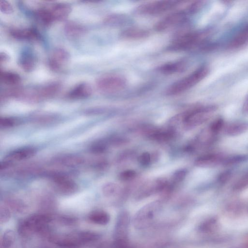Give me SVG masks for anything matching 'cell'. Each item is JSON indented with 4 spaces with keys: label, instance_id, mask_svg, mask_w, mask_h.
<instances>
[{
    "label": "cell",
    "instance_id": "44dd1931",
    "mask_svg": "<svg viewBox=\"0 0 248 248\" xmlns=\"http://www.w3.org/2000/svg\"><path fill=\"white\" fill-rule=\"evenodd\" d=\"M150 32L144 29L132 27L123 30L120 35L121 38L126 40H139L147 38Z\"/></svg>",
    "mask_w": 248,
    "mask_h": 248
},
{
    "label": "cell",
    "instance_id": "9c48e42d",
    "mask_svg": "<svg viewBox=\"0 0 248 248\" xmlns=\"http://www.w3.org/2000/svg\"><path fill=\"white\" fill-rule=\"evenodd\" d=\"M130 216L125 210L121 211L118 216L114 231V241L125 243L129 242L128 232Z\"/></svg>",
    "mask_w": 248,
    "mask_h": 248
},
{
    "label": "cell",
    "instance_id": "6da1fadb",
    "mask_svg": "<svg viewBox=\"0 0 248 248\" xmlns=\"http://www.w3.org/2000/svg\"><path fill=\"white\" fill-rule=\"evenodd\" d=\"M163 201L156 200L143 206L133 217L132 224L138 230H143L152 227L162 208Z\"/></svg>",
    "mask_w": 248,
    "mask_h": 248
},
{
    "label": "cell",
    "instance_id": "816d5d0a",
    "mask_svg": "<svg viewBox=\"0 0 248 248\" xmlns=\"http://www.w3.org/2000/svg\"></svg>",
    "mask_w": 248,
    "mask_h": 248
},
{
    "label": "cell",
    "instance_id": "b9f144b4",
    "mask_svg": "<svg viewBox=\"0 0 248 248\" xmlns=\"http://www.w3.org/2000/svg\"><path fill=\"white\" fill-rule=\"evenodd\" d=\"M0 10L5 14H12L14 11L12 5L8 1L1 0L0 1Z\"/></svg>",
    "mask_w": 248,
    "mask_h": 248
},
{
    "label": "cell",
    "instance_id": "d4e9b609",
    "mask_svg": "<svg viewBox=\"0 0 248 248\" xmlns=\"http://www.w3.org/2000/svg\"><path fill=\"white\" fill-rule=\"evenodd\" d=\"M89 220L96 224L105 225L110 220L109 214L103 210H95L92 212L88 217Z\"/></svg>",
    "mask_w": 248,
    "mask_h": 248
},
{
    "label": "cell",
    "instance_id": "f907efd6",
    "mask_svg": "<svg viewBox=\"0 0 248 248\" xmlns=\"http://www.w3.org/2000/svg\"><path fill=\"white\" fill-rule=\"evenodd\" d=\"M246 248H248V242L246 245Z\"/></svg>",
    "mask_w": 248,
    "mask_h": 248
},
{
    "label": "cell",
    "instance_id": "5b68a950",
    "mask_svg": "<svg viewBox=\"0 0 248 248\" xmlns=\"http://www.w3.org/2000/svg\"><path fill=\"white\" fill-rule=\"evenodd\" d=\"M51 220V217L46 214L32 215L20 222L18 232L22 236H27L34 232H43Z\"/></svg>",
    "mask_w": 248,
    "mask_h": 248
},
{
    "label": "cell",
    "instance_id": "30bf717a",
    "mask_svg": "<svg viewBox=\"0 0 248 248\" xmlns=\"http://www.w3.org/2000/svg\"><path fill=\"white\" fill-rule=\"evenodd\" d=\"M188 15L189 14L186 9L171 13L156 23L155 26V30L162 32L185 23Z\"/></svg>",
    "mask_w": 248,
    "mask_h": 248
},
{
    "label": "cell",
    "instance_id": "cb8c5ba5",
    "mask_svg": "<svg viewBox=\"0 0 248 248\" xmlns=\"http://www.w3.org/2000/svg\"><path fill=\"white\" fill-rule=\"evenodd\" d=\"M64 30L66 35L72 38L81 36L86 31L83 26L74 21L67 22L64 25Z\"/></svg>",
    "mask_w": 248,
    "mask_h": 248
},
{
    "label": "cell",
    "instance_id": "277c9868",
    "mask_svg": "<svg viewBox=\"0 0 248 248\" xmlns=\"http://www.w3.org/2000/svg\"><path fill=\"white\" fill-rule=\"evenodd\" d=\"M215 106H200L185 111L183 123L184 129L189 130L198 126L208 121L216 110Z\"/></svg>",
    "mask_w": 248,
    "mask_h": 248
},
{
    "label": "cell",
    "instance_id": "9a60e30c",
    "mask_svg": "<svg viewBox=\"0 0 248 248\" xmlns=\"http://www.w3.org/2000/svg\"><path fill=\"white\" fill-rule=\"evenodd\" d=\"M47 6L54 21L65 19L72 11L71 6L66 3H55Z\"/></svg>",
    "mask_w": 248,
    "mask_h": 248
},
{
    "label": "cell",
    "instance_id": "d590c367",
    "mask_svg": "<svg viewBox=\"0 0 248 248\" xmlns=\"http://www.w3.org/2000/svg\"><path fill=\"white\" fill-rule=\"evenodd\" d=\"M108 144V142L104 140L97 141L92 144L91 150L95 154L103 153L107 150Z\"/></svg>",
    "mask_w": 248,
    "mask_h": 248
},
{
    "label": "cell",
    "instance_id": "3957f363",
    "mask_svg": "<svg viewBox=\"0 0 248 248\" xmlns=\"http://www.w3.org/2000/svg\"><path fill=\"white\" fill-rule=\"evenodd\" d=\"M207 32L192 31L185 33L175 38L167 47L170 51H181L190 49L201 44Z\"/></svg>",
    "mask_w": 248,
    "mask_h": 248
},
{
    "label": "cell",
    "instance_id": "f6af8a7d",
    "mask_svg": "<svg viewBox=\"0 0 248 248\" xmlns=\"http://www.w3.org/2000/svg\"><path fill=\"white\" fill-rule=\"evenodd\" d=\"M107 142L113 146H121L126 143L128 140L124 137L114 136L109 138Z\"/></svg>",
    "mask_w": 248,
    "mask_h": 248
},
{
    "label": "cell",
    "instance_id": "74e56055",
    "mask_svg": "<svg viewBox=\"0 0 248 248\" xmlns=\"http://www.w3.org/2000/svg\"><path fill=\"white\" fill-rule=\"evenodd\" d=\"M186 172L185 169H179L176 170L172 175L171 184L172 185L176 184L182 182L185 179Z\"/></svg>",
    "mask_w": 248,
    "mask_h": 248
},
{
    "label": "cell",
    "instance_id": "4316f807",
    "mask_svg": "<svg viewBox=\"0 0 248 248\" xmlns=\"http://www.w3.org/2000/svg\"><path fill=\"white\" fill-rule=\"evenodd\" d=\"M248 41V25L244 27L232 40L230 46L232 48L240 47Z\"/></svg>",
    "mask_w": 248,
    "mask_h": 248
},
{
    "label": "cell",
    "instance_id": "ac0fdd59",
    "mask_svg": "<svg viewBox=\"0 0 248 248\" xmlns=\"http://www.w3.org/2000/svg\"><path fill=\"white\" fill-rule=\"evenodd\" d=\"M36 150L32 147H24L11 152L6 156L5 160L12 162L30 158L35 155Z\"/></svg>",
    "mask_w": 248,
    "mask_h": 248
},
{
    "label": "cell",
    "instance_id": "1f68e13d",
    "mask_svg": "<svg viewBox=\"0 0 248 248\" xmlns=\"http://www.w3.org/2000/svg\"><path fill=\"white\" fill-rule=\"evenodd\" d=\"M217 135L214 133L209 127L203 130L199 135L198 140L204 144L213 142L216 139Z\"/></svg>",
    "mask_w": 248,
    "mask_h": 248
},
{
    "label": "cell",
    "instance_id": "8fae6325",
    "mask_svg": "<svg viewBox=\"0 0 248 248\" xmlns=\"http://www.w3.org/2000/svg\"><path fill=\"white\" fill-rule=\"evenodd\" d=\"M70 59L68 52L63 48H56L51 53L48 64L51 69L59 71L67 64Z\"/></svg>",
    "mask_w": 248,
    "mask_h": 248
},
{
    "label": "cell",
    "instance_id": "8d00e7d4",
    "mask_svg": "<svg viewBox=\"0 0 248 248\" xmlns=\"http://www.w3.org/2000/svg\"><path fill=\"white\" fill-rule=\"evenodd\" d=\"M224 125L223 119L221 118H218L214 120L208 127L214 133L217 135L223 128Z\"/></svg>",
    "mask_w": 248,
    "mask_h": 248
},
{
    "label": "cell",
    "instance_id": "83f0119b",
    "mask_svg": "<svg viewBox=\"0 0 248 248\" xmlns=\"http://www.w3.org/2000/svg\"><path fill=\"white\" fill-rule=\"evenodd\" d=\"M0 80L8 85H16L21 81L20 76L16 73L10 71H1Z\"/></svg>",
    "mask_w": 248,
    "mask_h": 248
},
{
    "label": "cell",
    "instance_id": "52a82bcc",
    "mask_svg": "<svg viewBox=\"0 0 248 248\" xmlns=\"http://www.w3.org/2000/svg\"><path fill=\"white\" fill-rule=\"evenodd\" d=\"M127 82L126 79L122 76L110 74L99 78L96 81V85L97 88L101 92L113 93L124 89Z\"/></svg>",
    "mask_w": 248,
    "mask_h": 248
},
{
    "label": "cell",
    "instance_id": "5bb4252c",
    "mask_svg": "<svg viewBox=\"0 0 248 248\" xmlns=\"http://www.w3.org/2000/svg\"><path fill=\"white\" fill-rule=\"evenodd\" d=\"M225 157L219 154H208L196 158L194 164L200 168H213L222 164Z\"/></svg>",
    "mask_w": 248,
    "mask_h": 248
},
{
    "label": "cell",
    "instance_id": "f546056e",
    "mask_svg": "<svg viewBox=\"0 0 248 248\" xmlns=\"http://www.w3.org/2000/svg\"><path fill=\"white\" fill-rule=\"evenodd\" d=\"M248 161V155L245 154L233 155L225 157L222 164L225 166L235 165Z\"/></svg>",
    "mask_w": 248,
    "mask_h": 248
},
{
    "label": "cell",
    "instance_id": "60d3db41",
    "mask_svg": "<svg viewBox=\"0 0 248 248\" xmlns=\"http://www.w3.org/2000/svg\"><path fill=\"white\" fill-rule=\"evenodd\" d=\"M203 1H195L190 5L186 9L189 15L194 14L198 12L203 6L204 4Z\"/></svg>",
    "mask_w": 248,
    "mask_h": 248
},
{
    "label": "cell",
    "instance_id": "2e32d148",
    "mask_svg": "<svg viewBox=\"0 0 248 248\" xmlns=\"http://www.w3.org/2000/svg\"><path fill=\"white\" fill-rule=\"evenodd\" d=\"M187 67V62L185 60H180L170 62L159 66L157 71L163 74L171 75L181 73Z\"/></svg>",
    "mask_w": 248,
    "mask_h": 248
},
{
    "label": "cell",
    "instance_id": "4dcf8cb0",
    "mask_svg": "<svg viewBox=\"0 0 248 248\" xmlns=\"http://www.w3.org/2000/svg\"><path fill=\"white\" fill-rule=\"evenodd\" d=\"M15 233L11 230L5 231L1 237L0 246L2 248H9L14 243L15 240Z\"/></svg>",
    "mask_w": 248,
    "mask_h": 248
},
{
    "label": "cell",
    "instance_id": "ffe728a7",
    "mask_svg": "<svg viewBox=\"0 0 248 248\" xmlns=\"http://www.w3.org/2000/svg\"><path fill=\"white\" fill-rule=\"evenodd\" d=\"M92 93L91 86L84 82L75 86L68 93V97L72 99H81L90 96Z\"/></svg>",
    "mask_w": 248,
    "mask_h": 248
},
{
    "label": "cell",
    "instance_id": "f35d334b",
    "mask_svg": "<svg viewBox=\"0 0 248 248\" xmlns=\"http://www.w3.org/2000/svg\"><path fill=\"white\" fill-rule=\"evenodd\" d=\"M136 176L137 173L135 170H127L121 172L119 178L123 181L127 182L134 180Z\"/></svg>",
    "mask_w": 248,
    "mask_h": 248
},
{
    "label": "cell",
    "instance_id": "4fadbf2b",
    "mask_svg": "<svg viewBox=\"0 0 248 248\" xmlns=\"http://www.w3.org/2000/svg\"><path fill=\"white\" fill-rule=\"evenodd\" d=\"M61 84L58 82H53L32 89L35 100L42 98H50L55 95L61 90Z\"/></svg>",
    "mask_w": 248,
    "mask_h": 248
},
{
    "label": "cell",
    "instance_id": "484cf974",
    "mask_svg": "<svg viewBox=\"0 0 248 248\" xmlns=\"http://www.w3.org/2000/svg\"><path fill=\"white\" fill-rule=\"evenodd\" d=\"M35 16L38 21L45 26H49L54 22L47 6L37 9L35 11Z\"/></svg>",
    "mask_w": 248,
    "mask_h": 248
},
{
    "label": "cell",
    "instance_id": "f1b7e54d",
    "mask_svg": "<svg viewBox=\"0 0 248 248\" xmlns=\"http://www.w3.org/2000/svg\"><path fill=\"white\" fill-rule=\"evenodd\" d=\"M102 192L105 196L111 197L121 195L122 192V189L118 184L109 182L103 185Z\"/></svg>",
    "mask_w": 248,
    "mask_h": 248
},
{
    "label": "cell",
    "instance_id": "c3c4849f",
    "mask_svg": "<svg viewBox=\"0 0 248 248\" xmlns=\"http://www.w3.org/2000/svg\"><path fill=\"white\" fill-rule=\"evenodd\" d=\"M9 59V57L8 55L5 52H0V64L1 65L2 63H6Z\"/></svg>",
    "mask_w": 248,
    "mask_h": 248
},
{
    "label": "cell",
    "instance_id": "ab89813d",
    "mask_svg": "<svg viewBox=\"0 0 248 248\" xmlns=\"http://www.w3.org/2000/svg\"><path fill=\"white\" fill-rule=\"evenodd\" d=\"M11 217V213L7 207L1 206L0 211V224H3L9 221Z\"/></svg>",
    "mask_w": 248,
    "mask_h": 248
},
{
    "label": "cell",
    "instance_id": "7402d4cb",
    "mask_svg": "<svg viewBox=\"0 0 248 248\" xmlns=\"http://www.w3.org/2000/svg\"><path fill=\"white\" fill-rule=\"evenodd\" d=\"M219 227L218 218L217 217H212L201 222L198 227V230L202 233L211 234L217 231Z\"/></svg>",
    "mask_w": 248,
    "mask_h": 248
},
{
    "label": "cell",
    "instance_id": "bcb514c9",
    "mask_svg": "<svg viewBox=\"0 0 248 248\" xmlns=\"http://www.w3.org/2000/svg\"><path fill=\"white\" fill-rule=\"evenodd\" d=\"M109 248H142L139 246L133 245L129 242L120 243L113 241L110 243Z\"/></svg>",
    "mask_w": 248,
    "mask_h": 248
},
{
    "label": "cell",
    "instance_id": "8992f818",
    "mask_svg": "<svg viewBox=\"0 0 248 248\" xmlns=\"http://www.w3.org/2000/svg\"><path fill=\"white\" fill-rule=\"evenodd\" d=\"M182 2L179 0H166L147 2L137 6L134 10V13L140 16L158 15L173 9Z\"/></svg>",
    "mask_w": 248,
    "mask_h": 248
},
{
    "label": "cell",
    "instance_id": "603a6c76",
    "mask_svg": "<svg viewBox=\"0 0 248 248\" xmlns=\"http://www.w3.org/2000/svg\"><path fill=\"white\" fill-rule=\"evenodd\" d=\"M248 130V123L233 122L227 124L224 127V133L228 136H236L241 135Z\"/></svg>",
    "mask_w": 248,
    "mask_h": 248
},
{
    "label": "cell",
    "instance_id": "7bdbcfd3",
    "mask_svg": "<svg viewBox=\"0 0 248 248\" xmlns=\"http://www.w3.org/2000/svg\"><path fill=\"white\" fill-rule=\"evenodd\" d=\"M17 121L13 118L3 117L0 120V125L2 128H9L16 124Z\"/></svg>",
    "mask_w": 248,
    "mask_h": 248
},
{
    "label": "cell",
    "instance_id": "d6a6232c",
    "mask_svg": "<svg viewBox=\"0 0 248 248\" xmlns=\"http://www.w3.org/2000/svg\"><path fill=\"white\" fill-rule=\"evenodd\" d=\"M128 19L122 15H111L105 18V22L113 26L122 25L127 22Z\"/></svg>",
    "mask_w": 248,
    "mask_h": 248
},
{
    "label": "cell",
    "instance_id": "7c38bea8",
    "mask_svg": "<svg viewBox=\"0 0 248 248\" xmlns=\"http://www.w3.org/2000/svg\"><path fill=\"white\" fill-rule=\"evenodd\" d=\"M51 179L55 188L62 194H72L77 190L76 184L68 177L60 174H52Z\"/></svg>",
    "mask_w": 248,
    "mask_h": 248
},
{
    "label": "cell",
    "instance_id": "7a4b0ae2",
    "mask_svg": "<svg viewBox=\"0 0 248 248\" xmlns=\"http://www.w3.org/2000/svg\"><path fill=\"white\" fill-rule=\"evenodd\" d=\"M208 73V67L206 65H202L188 76L172 84L166 90V94L171 96L182 93L202 81Z\"/></svg>",
    "mask_w": 248,
    "mask_h": 248
},
{
    "label": "cell",
    "instance_id": "ba28073f",
    "mask_svg": "<svg viewBox=\"0 0 248 248\" xmlns=\"http://www.w3.org/2000/svg\"><path fill=\"white\" fill-rule=\"evenodd\" d=\"M169 184L167 180L164 178H158L146 183L137 190L135 195V199L139 201L156 193H161Z\"/></svg>",
    "mask_w": 248,
    "mask_h": 248
},
{
    "label": "cell",
    "instance_id": "ee69618b",
    "mask_svg": "<svg viewBox=\"0 0 248 248\" xmlns=\"http://www.w3.org/2000/svg\"><path fill=\"white\" fill-rule=\"evenodd\" d=\"M232 172L227 170L221 172L217 177V182L220 185L226 184L231 178Z\"/></svg>",
    "mask_w": 248,
    "mask_h": 248
},
{
    "label": "cell",
    "instance_id": "681fc988",
    "mask_svg": "<svg viewBox=\"0 0 248 248\" xmlns=\"http://www.w3.org/2000/svg\"><path fill=\"white\" fill-rule=\"evenodd\" d=\"M242 111L243 114L248 115V96L246 98L243 103Z\"/></svg>",
    "mask_w": 248,
    "mask_h": 248
},
{
    "label": "cell",
    "instance_id": "e575fe53",
    "mask_svg": "<svg viewBox=\"0 0 248 248\" xmlns=\"http://www.w3.org/2000/svg\"><path fill=\"white\" fill-rule=\"evenodd\" d=\"M232 189L234 191H242L248 188V172L241 176L233 184Z\"/></svg>",
    "mask_w": 248,
    "mask_h": 248
},
{
    "label": "cell",
    "instance_id": "836d02e7",
    "mask_svg": "<svg viewBox=\"0 0 248 248\" xmlns=\"http://www.w3.org/2000/svg\"><path fill=\"white\" fill-rule=\"evenodd\" d=\"M59 163L67 166H77L83 162L82 157L75 155H68L60 157L58 160Z\"/></svg>",
    "mask_w": 248,
    "mask_h": 248
},
{
    "label": "cell",
    "instance_id": "e0dca14e",
    "mask_svg": "<svg viewBox=\"0 0 248 248\" xmlns=\"http://www.w3.org/2000/svg\"><path fill=\"white\" fill-rule=\"evenodd\" d=\"M11 36L19 40L35 41L41 36L38 31L33 28L25 29H15L10 31Z\"/></svg>",
    "mask_w": 248,
    "mask_h": 248
},
{
    "label": "cell",
    "instance_id": "7dc6e473",
    "mask_svg": "<svg viewBox=\"0 0 248 248\" xmlns=\"http://www.w3.org/2000/svg\"><path fill=\"white\" fill-rule=\"evenodd\" d=\"M140 164L143 166H147L152 162L151 154L148 152L141 154L139 157Z\"/></svg>",
    "mask_w": 248,
    "mask_h": 248
},
{
    "label": "cell",
    "instance_id": "d6986e66",
    "mask_svg": "<svg viewBox=\"0 0 248 248\" xmlns=\"http://www.w3.org/2000/svg\"><path fill=\"white\" fill-rule=\"evenodd\" d=\"M18 63L19 65L24 71L29 72L34 69L36 65V59L31 50L26 49L20 54Z\"/></svg>",
    "mask_w": 248,
    "mask_h": 248
}]
</instances>
